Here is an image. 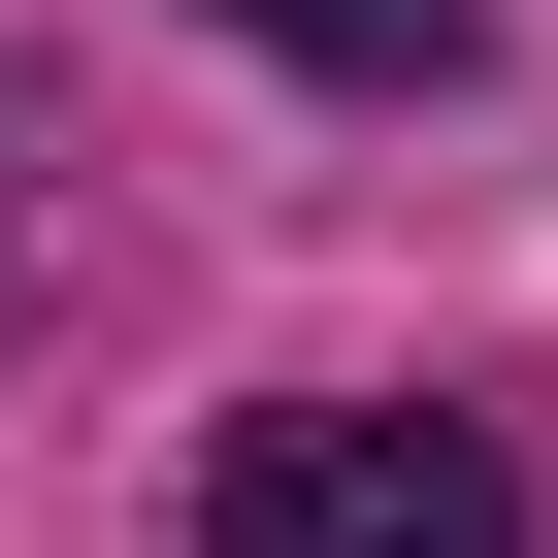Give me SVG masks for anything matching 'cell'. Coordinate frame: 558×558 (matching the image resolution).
<instances>
[{
    "mask_svg": "<svg viewBox=\"0 0 558 558\" xmlns=\"http://www.w3.org/2000/svg\"><path fill=\"white\" fill-rule=\"evenodd\" d=\"M34 165H66V132H34V66H0V329L66 296V197H34Z\"/></svg>",
    "mask_w": 558,
    "mask_h": 558,
    "instance_id": "obj_2",
    "label": "cell"
},
{
    "mask_svg": "<svg viewBox=\"0 0 558 558\" xmlns=\"http://www.w3.org/2000/svg\"><path fill=\"white\" fill-rule=\"evenodd\" d=\"M230 34H296V66H460V0H230Z\"/></svg>",
    "mask_w": 558,
    "mask_h": 558,
    "instance_id": "obj_3",
    "label": "cell"
},
{
    "mask_svg": "<svg viewBox=\"0 0 558 558\" xmlns=\"http://www.w3.org/2000/svg\"><path fill=\"white\" fill-rule=\"evenodd\" d=\"M197 558H525L493 427H395V395H263L197 460Z\"/></svg>",
    "mask_w": 558,
    "mask_h": 558,
    "instance_id": "obj_1",
    "label": "cell"
}]
</instances>
